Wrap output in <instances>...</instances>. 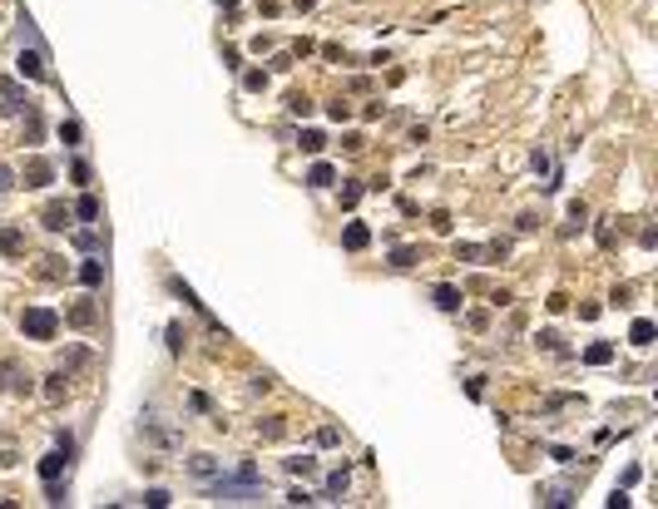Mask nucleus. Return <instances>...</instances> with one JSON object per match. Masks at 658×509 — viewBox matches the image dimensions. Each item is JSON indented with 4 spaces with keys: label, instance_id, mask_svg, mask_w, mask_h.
I'll return each mask as SVG.
<instances>
[{
    "label": "nucleus",
    "instance_id": "nucleus-2",
    "mask_svg": "<svg viewBox=\"0 0 658 509\" xmlns=\"http://www.w3.org/2000/svg\"><path fill=\"white\" fill-rule=\"evenodd\" d=\"M15 70L25 75V79H50V70H45V50H20V60H15Z\"/></svg>",
    "mask_w": 658,
    "mask_h": 509
},
{
    "label": "nucleus",
    "instance_id": "nucleus-22",
    "mask_svg": "<svg viewBox=\"0 0 658 509\" xmlns=\"http://www.w3.org/2000/svg\"><path fill=\"white\" fill-rule=\"evenodd\" d=\"M144 504H149V509H163V504H174V499H169V489H149Z\"/></svg>",
    "mask_w": 658,
    "mask_h": 509
},
{
    "label": "nucleus",
    "instance_id": "nucleus-12",
    "mask_svg": "<svg viewBox=\"0 0 658 509\" xmlns=\"http://www.w3.org/2000/svg\"><path fill=\"white\" fill-rule=\"evenodd\" d=\"M584 361H589V366H609V361H614V347H609V342H594V347L584 351Z\"/></svg>",
    "mask_w": 658,
    "mask_h": 509
},
{
    "label": "nucleus",
    "instance_id": "nucleus-8",
    "mask_svg": "<svg viewBox=\"0 0 658 509\" xmlns=\"http://www.w3.org/2000/svg\"><path fill=\"white\" fill-rule=\"evenodd\" d=\"M653 336H658V326H653L648 317H638V321L629 326V342H634V347H653Z\"/></svg>",
    "mask_w": 658,
    "mask_h": 509
},
{
    "label": "nucleus",
    "instance_id": "nucleus-9",
    "mask_svg": "<svg viewBox=\"0 0 658 509\" xmlns=\"http://www.w3.org/2000/svg\"><path fill=\"white\" fill-rule=\"evenodd\" d=\"M25 178L40 188V183H50V178H54V168H50L45 158H30V163H25Z\"/></svg>",
    "mask_w": 658,
    "mask_h": 509
},
{
    "label": "nucleus",
    "instance_id": "nucleus-15",
    "mask_svg": "<svg viewBox=\"0 0 658 509\" xmlns=\"http://www.w3.org/2000/svg\"><path fill=\"white\" fill-rule=\"evenodd\" d=\"M75 218H84V222H94V218H99V198H94V193H84V198L75 203Z\"/></svg>",
    "mask_w": 658,
    "mask_h": 509
},
{
    "label": "nucleus",
    "instance_id": "nucleus-18",
    "mask_svg": "<svg viewBox=\"0 0 658 509\" xmlns=\"http://www.w3.org/2000/svg\"><path fill=\"white\" fill-rule=\"evenodd\" d=\"M94 317H99V312H94L89 302H80V307L70 312V321H75V326H94Z\"/></svg>",
    "mask_w": 658,
    "mask_h": 509
},
{
    "label": "nucleus",
    "instance_id": "nucleus-13",
    "mask_svg": "<svg viewBox=\"0 0 658 509\" xmlns=\"http://www.w3.org/2000/svg\"><path fill=\"white\" fill-rule=\"evenodd\" d=\"M80 282H84V287H99V282H104V262H99V257H89V262L80 267Z\"/></svg>",
    "mask_w": 658,
    "mask_h": 509
},
{
    "label": "nucleus",
    "instance_id": "nucleus-19",
    "mask_svg": "<svg viewBox=\"0 0 658 509\" xmlns=\"http://www.w3.org/2000/svg\"><path fill=\"white\" fill-rule=\"evenodd\" d=\"M337 494H347V470L327 475V499H337Z\"/></svg>",
    "mask_w": 658,
    "mask_h": 509
},
{
    "label": "nucleus",
    "instance_id": "nucleus-17",
    "mask_svg": "<svg viewBox=\"0 0 658 509\" xmlns=\"http://www.w3.org/2000/svg\"><path fill=\"white\" fill-rule=\"evenodd\" d=\"M20 248H25V238H20L15 228H0V252H10V257H15Z\"/></svg>",
    "mask_w": 658,
    "mask_h": 509
},
{
    "label": "nucleus",
    "instance_id": "nucleus-14",
    "mask_svg": "<svg viewBox=\"0 0 658 509\" xmlns=\"http://www.w3.org/2000/svg\"><path fill=\"white\" fill-rule=\"evenodd\" d=\"M332 178H337V174H332V163H312V174H307V183H312V188H332Z\"/></svg>",
    "mask_w": 658,
    "mask_h": 509
},
{
    "label": "nucleus",
    "instance_id": "nucleus-21",
    "mask_svg": "<svg viewBox=\"0 0 658 509\" xmlns=\"http://www.w3.org/2000/svg\"><path fill=\"white\" fill-rule=\"evenodd\" d=\"M75 248H84V252H94V248H104V238H99V233H75Z\"/></svg>",
    "mask_w": 658,
    "mask_h": 509
},
{
    "label": "nucleus",
    "instance_id": "nucleus-10",
    "mask_svg": "<svg viewBox=\"0 0 658 509\" xmlns=\"http://www.w3.org/2000/svg\"><path fill=\"white\" fill-rule=\"evenodd\" d=\"M435 307H441V312H461V292L451 287V282H441V287H435Z\"/></svg>",
    "mask_w": 658,
    "mask_h": 509
},
{
    "label": "nucleus",
    "instance_id": "nucleus-24",
    "mask_svg": "<svg viewBox=\"0 0 658 509\" xmlns=\"http://www.w3.org/2000/svg\"><path fill=\"white\" fill-rule=\"evenodd\" d=\"M257 435H262V440H278V435H283V420H267V425H257Z\"/></svg>",
    "mask_w": 658,
    "mask_h": 509
},
{
    "label": "nucleus",
    "instance_id": "nucleus-1",
    "mask_svg": "<svg viewBox=\"0 0 658 509\" xmlns=\"http://www.w3.org/2000/svg\"><path fill=\"white\" fill-rule=\"evenodd\" d=\"M20 331L30 336V342H54V331H60V317H54L50 307H25V312H20Z\"/></svg>",
    "mask_w": 658,
    "mask_h": 509
},
{
    "label": "nucleus",
    "instance_id": "nucleus-25",
    "mask_svg": "<svg viewBox=\"0 0 658 509\" xmlns=\"http://www.w3.org/2000/svg\"><path fill=\"white\" fill-rule=\"evenodd\" d=\"M243 84H248V89H262V84H267V75H262V70H248V75H243Z\"/></svg>",
    "mask_w": 658,
    "mask_h": 509
},
{
    "label": "nucleus",
    "instance_id": "nucleus-6",
    "mask_svg": "<svg viewBox=\"0 0 658 509\" xmlns=\"http://www.w3.org/2000/svg\"><path fill=\"white\" fill-rule=\"evenodd\" d=\"M65 470H70V455H65V450H60V445H54V450H50V455L40 460V480L50 485V480H60Z\"/></svg>",
    "mask_w": 658,
    "mask_h": 509
},
{
    "label": "nucleus",
    "instance_id": "nucleus-5",
    "mask_svg": "<svg viewBox=\"0 0 658 509\" xmlns=\"http://www.w3.org/2000/svg\"><path fill=\"white\" fill-rule=\"evenodd\" d=\"M25 109V89L15 79H0V114H20Z\"/></svg>",
    "mask_w": 658,
    "mask_h": 509
},
{
    "label": "nucleus",
    "instance_id": "nucleus-28",
    "mask_svg": "<svg viewBox=\"0 0 658 509\" xmlns=\"http://www.w3.org/2000/svg\"><path fill=\"white\" fill-rule=\"evenodd\" d=\"M357 198H361V188H357V183H347V188H342V208H352Z\"/></svg>",
    "mask_w": 658,
    "mask_h": 509
},
{
    "label": "nucleus",
    "instance_id": "nucleus-20",
    "mask_svg": "<svg viewBox=\"0 0 658 509\" xmlns=\"http://www.w3.org/2000/svg\"><path fill=\"white\" fill-rule=\"evenodd\" d=\"M322 144H327V139H322L317 129H307V134H302V153H322Z\"/></svg>",
    "mask_w": 658,
    "mask_h": 509
},
{
    "label": "nucleus",
    "instance_id": "nucleus-27",
    "mask_svg": "<svg viewBox=\"0 0 658 509\" xmlns=\"http://www.w3.org/2000/svg\"><path fill=\"white\" fill-rule=\"evenodd\" d=\"M60 139L65 144H80V124H60Z\"/></svg>",
    "mask_w": 658,
    "mask_h": 509
},
{
    "label": "nucleus",
    "instance_id": "nucleus-16",
    "mask_svg": "<svg viewBox=\"0 0 658 509\" xmlns=\"http://www.w3.org/2000/svg\"><path fill=\"white\" fill-rule=\"evenodd\" d=\"M287 475H302V480H307V475H317V460H312V455H292V460H287Z\"/></svg>",
    "mask_w": 658,
    "mask_h": 509
},
{
    "label": "nucleus",
    "instance_id": "nucleus-23",
    "mask_svg": "<svg viewBox=\"0 0 658 509\" xmlns=\"http://www.w3.org/2000/svg\"><path fill=\"white\" fill-rule=\"evenodd\" d=\"M10 188H15V168L0 163V193H10Z\"/></svg>",
    "mask_w": 658,
    "mask_h": 509
},
{
    "label": "nucleus",
    "instance_id": "nucleus-7",
    "mask_svg": "<svg viewBox=\"0 0 658 509\" xmlns=\"http://www.w3.org/2000/svg\"><path fill=\"white\" fill-rule=\"evenodd\" d=\"M371 243V228H366V222H347V233H342V248L347 252H361Z\"/></svg>",
    "mask_w": 658,
    "mask_h": 509
},
{
    "label": "nucleus",
    "instance_id": "nucleus-29",
    "mask_svg": "<svg viewBox=\"0 0 658 509\" xmlns=\"http://www.w3.org/2000/svg\"><path fill=\"white\" fill-rule=\"evenodd\" d=\"M218 6H223V10H233V6H238V0H218Z\"/></svg>",
    "mask_w": 658,
    "mask_h": 509
},
{
    "label": "nucleus",
    "instance_id": "nucleus-11",
    "mask_svg": "<svg viewBox=\"0 0 658 509\" xmlns=\"http://www.w3.org/2000/svg\"><path fill=\"white\" fill-rule=\"evenodd\" d=\"M65 222H70V208H65V203H50V208H45V228H50V233H60Z\"/></svg>",
    "mask_w": 658,
    "mask_h": 509
},
{
    "label": "nucleus",
    "instance_id": "nucleus-3",
    "mask_svg": "<svg viewBox=\"0 0 658 509\" xmlns=\"http://www.w3.org/2000/svg\"><path fill=\"white\" fill-rule=\"evenodd\" d=\"M184 465H188V475H193V480H203V485H208V480H218V475L228 470L218 455H193V460H184Z\"/></svg>",
    "mask_w": 658,
    "mask_h": 509
},
{
    "label": "nucleus",
    "instance_id": "nucleus-4",
    "mask_svg": "<svg viewBox=\"0 0 658 509\" xmlns=\"http://www.w3.org/2000/svg\"><path fill=\"white\" fill-rule=\"evenodd\" d=\"M139 430H144V435H149L154 445H163V450H174V445H179V430L158 425V416H144V420H139Z\"/></svg>",
    "mask_w": 658,
    "mask_h": 509
},
{
    "label": "nucleus",
    "instance_id": "nucleus-26",
    "mask_svg": "<svg viewBox=\"0 0 658 509\" xmlns=\"http://www.w3.org/2000/svg\"><path fill=\"white\" fill-rule=\"evenodd\" d=\"M411 257H416L411 248H396V252H391V267H411Z\"/></svg>",
    "mask_w": 658,
    "mask_h": 509
}]
</instances>
